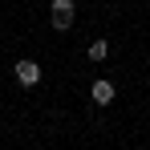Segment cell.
Masks as SVG:
<instances>
[{
  "label": "cell",
  "mask_w": 150,
  "mask_h": 150,
  "mask_svg": "<svg viewBox=\"0 0 150 150\" xmlns=\"http://www.w3.org/2000/svg\"><path fill=\"white\" fill-rule=\"evenodd\" d=\"M73 25V0H53V28L65 33Z\"/></svg>",
  "instance_id": "obj_1"
},
{
  "label": "cell",
  "mask_w": 150,
  "mask_h": 150,
  "mask_svg": "<svg viewBox=\"0 0 150 150\" xmlns=\"http://www.w3.org/2000/svg\"><path fill=\"white\" fill-rule=\"evenodd\" d=\"M16 77H21V85H37L41 81V65L37 61H21L16 65Z\"/></svg>",
  "instance_id": "obj_2"
},
{
  "label": "cell",
  "mask_w": 150,
  "mask_h": 150,
  "mask_svg": "<svg viewBox=\"0 0 150 150\" xmlns=\"http://www.w3.org/2000/svg\"><path fill=\"white\" fill-rule=\"evenodd\" d=\"M93 101H98V105H110V101H114V85H110V81H93Z\"/></svg>",
  "instance_id": "obj_3"
},
{
  "label": "cell",
  "mask_w": 150,
  "mask_h": 150,
  "mask_svg": "<svg viewBox=\"0 0 150 150\" xmlns=\"http://www.w3.org/2000/svg\"><path fill=\"white\" fill-rule=\"evenodd\" d=\"M105 53H110V45H105V41H93V45H89V57H93V61H101Z\"/></svg>",
  "instance_id": "obj_4"
}]
</instances>
